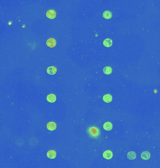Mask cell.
Wrapping results in <instances>:
<instances>
[{
	"mask_svg": "<svg viewBox=\"0 0 160 168\" xmlns=\"http://www.w3.org/2000/svg\"><path fill=\"white\" fill-rule=\"evenodd\" d=\"M88 133L91 137L97 138L100 135V131L96 127H92L88 129Z\"/></svg>",
	"mask_w": 160,
	"mask_h": 168,
	"instance_id": "6da1fadb",
	"label": "cell"
},
{
	"mask_svg": "<svg viewBox=\"0 0 160 168\" xmlns=\"http://www.w3.org/2000/svg\"><path fill=\"white\" fill-rule=\"evenodd\" d=\"M46 17L50 19H53L56 17V13L55 11L53 10H50L46 13Z\"/></svg>",
	"mask_w": 160,
	"mask_h": 168,
	"instance_id": "7a4b0ae2",
	"label": "cell"
},
{
	"mask_svg": "<svg viewBox=\"0 0 160 168\" xmlns=\"http://www.w3.org/2000/svg\"><path fill=\"white\" fill-rule=\"evenodd\" d=\"M46 45L50 48H53L56 46V41L54 38H49L46 41Z\"/></svg>",
	"mask_w": 160,
	"mask_h": 168,
	"instance_id": "3957f363",
	"label": "cell"
},
{
	"mask_svg": "<svg viewBox=\"0 0 160 168\" xmlns=\"http://www.w3.org/2000/svg\"><path fill=\"white\" fill-rule=\"evenodd\" d=\"M103 156L104 158L107 160H110L113 157V153L111 150H106L104 152Z\"/></svg>",
	"mask_w": 160,
	"mask_h": 168,
	"instance_id": "277c9868",
	"label": "cell"
},
{
	"mask_svg": "<svg viewBox=\"0 0 160 168\" xmlns=\"http://www.w3.org/2000/svg\"><path fill=\"white\" fill-rule=\"evenodd\" d=\"M56 127H57L56 124L55 123V122H53V121L48 122L46 125L47 129L50 131L55 130V129H56Z\"/></svg>",
	"mask_w": 160,
	"mask_h": 168,
	"instance_id": "5b68a950",
	"label": "cell"
},
{
	"mask_svg": "<svg viewBox=\"0 0 160 168\" xmlns=\"http://www.w3.org/2000/svg\"><path fill=\"white\" fill-rule=\"evenodd\" d=\"M46 100L50 103H54L56 101V97L54 94H50L47 95Z\"/></svg>",
	"mask_w": 160,
	"mask_h": 168,
	"instance_id": "8992f818",
	"label": "cell"
},
{
	"mask_svg": "<svg viewBox=\"0 0 160 168\" xmlns=\"http://www.w3.org/2000/svg\"><path fill=\"white\" fill-rule=\"evenodd\" d=\"M46 72L50 75H54L57 72V68L54 66H50L47 68Z\"/></svg>",
	"mask_w": 160,
	"mask_h": 168,
	"instance_id": "52a82bcc",
	"label": "cell"
},
{
	"mask_svg": "<svg viewBox=\"0 0 160 168\" xmlns=\"http://www.w3.org/2000/svg\"><path fill=\"white\" fill-rule=\"evenodd\" d=\"M113 125L112 124L110 121L106 122L104 123L103 125V128L106 131H111L112 129Z\"/></svg>",
	"mask_w": 160,
	"mask_h": 168,
	"instance_id": "ba28073f",
	"label": "cell"
},
{
	"mask_svg": "<svg viewBox=\"0 0 160 168\" xmlns=\"http://www.w3.org/2000/svg\"><path fill=\"white\" fill-rule=\"evenodd\" d=\"M103 101L106 103H110L112 101V97L110 94H106L103 96Z\"/></svg>",
	"mask_w": 160,
	"mask_h": 168,
	"instance_id": "9c48e42d",
	"label": "cell"
},
{
	"mask_svg": "<svg viewBox=\"0 0 160 168\" xmlns=\"http://www.w3.org/2000/svg\"><path fill=\"white\" fill-rule=\"evenodd\" d=\"M150 153L148 151H144L141 154V157L143 160H148L150 158Z\"/></svg>",
	"mask_w": 160,
	"mask_h": 168,
	"instance_id": "30bf717a",
	"label": "cell"
},
{
	"mask_svg": "<svg viewBox=\"0 0 160 168\" xmlns=\"http://www.w3.org/2000/svg\"><path fill=\"white\" fill-rule=\"evenodd\" d=\"M103 44L105 47H110L112 45V41L110 38L105 39L103 42Z\"/></svg>",
	"mask_w": 160,
	"mask_h": 168,
	"instance_id": "8fae6325",
	"label": "cell"
},
{
	"mask_svg": "<svg viewBox=\"0 0 160 168\" xmlns=\"http://www.w3.org/2000/svg\"><path fill=\"white\" fill-rule=\"evenodd\" d=\"M46 155L50 159H54L56 156V152L54 150H49L47 153Z\"/></svg>",
	"mask_w": 160,
	"mask_h": 168,
	"instance_id": "7c38bea8",
	"label": "cell"
},
{
	"mask_svg": "<svg viewBox=\"0 0 160 168\" xmlns=\"http://www.w3.org/2000/svg\"><path fill=\"white\" fill-rule=\"evenodd\" d=\"M112 13L110 11L106 10L105 11L103 14V17L106 19H110L112 17Z\"/></svg>",
	"mask_w": 160,
	"mask_h": 168,
	"instance_id": "4fadbf2b",
	"label": "cell"
},
{
	"mask_svg": "<svg viewBox=\"0 0 160 168\" xmlns=\"http://www.w3.org/2000/svg\"><path fill=\"white\" fill-rule=\"evenodd\" d=\"M103 72L105 74L110 75L112 72V69L111 66H105L103 69Z\"/></svg>",
	"mask_w": 160,
	"mask_h": 168,
	"instance_id": "5bb4252c",
	"label": "cell"
},
{
	"mask_svg": "<svg viewBox=\"0 0 160 168\" xmlns=\"http://www.w3.org/2000/svg\"><path fill=\"white\" fill-rule=\"evenodd\" d=\"M127 157L129 160H134L136 158V154L134 151H130L127 153Z\"/></svg>",
	"mask_w": 160,
	"mask_h": 168,
	"instance_id": "9a60e30c",
	"label": "cell"
}]
</instances>
